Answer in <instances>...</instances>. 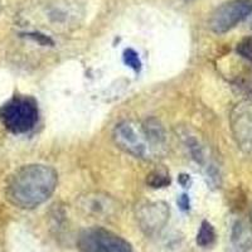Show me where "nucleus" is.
I'll return each mask as SVG.
<instances>
[{
    "label": "nucleus",
    "mask_w": 252,
    "mask_h": 252,
    "mask_svg": "<svg viewBox=\"0 0 252 252\" xmlns=\"http://www.w3.org/2000/svg\"><path fill=\"white\" fill-rule=\"evenodd\" d=\"M237 55L247 62H252V38H245L237 44Z\"/></svg>",
    "instance_id": "14"
},
{
    "label": "nucleus",
    "mask_w": 252,
    "mask_h": 252,
    "mask_svg": "<svg viewBox=\"0 0 252 252\" xmlns=\"http://www.w3.org/2000/svg\"><path fill=\"white\" fill-rule=\"evenodd\" d=\"M136 220L145 235H157L169 220V206L164 202H148L139 208Z\"/></svg>",
    "instance_id": "6"
},
{
    "label": "nucleus",
    "mask_w": 252,
    "mask_h": 252,
    "mask_svg": "<svg viewBox=\"0 0 252 252\" xmlns=\"http://www.w3.org/2000/svg\"><path fill=\"white\" fill-rule=\"evenodd\" d=\"M81 252H134L129 241L103 227H90L77 237Z\"/></svg>",
    "instance_id": "3"
},
{
    "label": "nucleus",
    "mask_w": 252,
    "mask_h": 252,
    "mask_svg": "<svg viewBox=\"0 0 252 252\" xmlns=\"http://www.w3.org/2000/svg\"><path fill=\"white\" fill-rule=\"evenodd\" d=\"M187 1H189V0H187Z\"/></svg>",
    "instance_id": "21"
},
{
    "label": "nucleus",
    "mask_w": 252,
    "mask_h": 252,
    "mask_svg": "<svg viewBox=\"0 0 252 252\" xmlns=\"http://www.w3.org/2000/svg\"><path fill=\"white\" fill-rule=\"evenodd\" d=\"M251 226H252V209H251Z\"/></svg>",
    "instance_id": "19"
},
{
    "label": "nucleus",
    "mask_w": 252,
    "mask_h": 252,
    "mask_svg": "<svg viewBox=\"0 0 252 252\" xmlns=\"http://www.w3.org/2000/svg\"><path fill=\"white\" fill-rule=\"evenodd\" d=\"M229 252H252V226L242 220L233 222L229 232Z\"/></svg>",
    "instance_id": "7"
},
{
    "label": "nucleus",
    "mask_w": 252,
    "mask_h": 252,
    "mask_svg": "<svg viewBox=\"0 0 252 252\" xmlns=\"http://www.w3.org/2000/svg\"><path fill=\"white\" fill-rule=\"evenodd\" d=\"M123 60L126 66L134 69L135 72H140L141 61L139 55L132 48H126L123 53Z\"/></svg>",
    "instance_id": "13"
},
{
    "label": "nucleus",
    "mask_w": 252,
    "mask_h": 252,
    "mask_svg": "<svg viewBox=\"0 0 252 252\" xmlns=\"http://www.w3.org/2000/svg\"><path fill=\"white\" fill-rule=\"evenodd\" d=\"M250 27H251V28H252V13H251V14H250Z\"/></svg>",
    "instance_id": "18"
},
{
    "label": "nucleus",
    "mask_w": 252,
    "mask_h": 252,
    "mask_svg": "<svg viewBox=\"0 0 252 252\" xmlns=\"http://www.w3.org/2000/svg\"><path fill=\"white\" fill-rule=\"evenodd\" d=\"M112 138L118 148L132 157L148 158L153 149L144 135L141 125L136 127L130 121H123L115 126Z\"/></svg>",
    "instance_id": "5"
},
{
    "label": "nucleus",
    "mask_w": 252,
    "mask_h": 252,
    "mask_svg": "<svg viewBox=\"0 0 252 252\" xmlns=\"http://www.w3.org/2000/svg\"><path fill=\"white\" fill-rule=\"evenodd\" d=\"M0 12H1V3H0Z\"/></svg>",
    "instance_id": "20"
},
{
    "label": "nucleus",
    "mask_w": 252,
    "mask_h": 252,
    "mask_svg": "<svg viewBox=\"0 0 252 252\" xmlns=\"http://www.w3.org/2000/svg\"><path fill=\"white\" fill-rule=\"evenodd\" d=\"M178 206H179V208L182 209V211H184V212H188L189 208H190V201H189V197L187 194H182L181 197L178 198Z\"/></svg>",
    "instance_id": "16"
},
{
    "label": "nucleus",
    "mask_w": 252,
    "mask_h": 252,
    "mask_svg": "<svg viewBox=\"0 0 252 252\" xmlns=\"http://www.w3.org/2000/svg\"><path fill=\"white\" fill-rule=\"evenodd\" d=\"M141 129H143L145 138L148 139L152 148H159L163 146L165 143V130L164 126L159 120L155 118L146 119L143 124H141Z\"/></svg>",
    "instance_id": "9"
},
{
    "label": "nucleus",
    "mask_w": 252,
    "mask_h": 252,
    "mask_svg": "<svg viewBox=\"0 0 252 252\" xmlns=\"http://www.w3.org/2000/svg\"><path fill=\"white\" fill-rule=\"evenodd\" d=\"M38 118V103L32 96L15 94L0 106V121L13 134H26L33 130Z\"/></svg>",
    "instance_id": "2"
},
{
    "label": "nucleus",
    "mask_w": 252,
    "mask_h": 252,
    "mask_svg": "<svg viewBox=\"0 0 252 252\" xmlns=\"http://www.w3.org/2000/svg\"><path fill=\"white\" fill-rule=\"evenodd\" d=\"M216 241V231L215 227L209 223L208 220H203L199 227V231L197 233V238H195V242L199 247H211Z\"/></svg>",
    "instance_id": "11"
},
{
    "label": "nucleus",
    "mask_w": 252,
    "mask_h": 252,
    "mask_svg": "<svg viewBox=\"0 0 252 252\" xmlns=\"http://www.w3.org/2000/svg\"><path fill=\"white\" fill-rule=\"evenodd\" d=\"M58 174L52 166L29 164L14 172L6 183L5 197L13 206L33 209L43 204L55 193Z\"/></svg>",
    "instance_id": "1"
},
{
    "label": "nucleus",
    "mask_w": 252,
    "mask_h": 252,
    "mask_svg": "<svg viewBox=\"0 0 252 252\" xmlns=\"http://www.w3.org/2000/svg\"><path fill=\"white\" fill-rule=\"evenodd\" d=\"M146 183L152 188H164L170 184V177L161 172H153L146 178Z\"/></svg>",
    "instance_id": "12"
},
{
    "label": "nucleus",
    "mask_w": 252,
    "mask_h": 252,
    "mask_svg": "<svg viewBox=\"0 0 252 252\" xmlns=\"http://www.w3.org/2000/svg\"><path fill=\"white\" fill-rule=\"evenodd\" d=\"M189 181H190V178H189V175L187 174H181V177H179V182H181V184L183 187H187L188 186Z\"/></svg>",
    "instance_id": "17"
},
{
    "label": "nucleus",
    "mask_w": 252,
    "mask_h": 252,
    "mask_svg": "<svg viewBox=\"0 0 252 252\" xmlns=\"http://www.w3.org/2000/svg\"><path fill=\"white\" fill-rule=\"evenodd\" d=\"M27 37L32 38L33 40L38 42L40 46H53V40L48 37V35L39 33V32H32V33H27Z\"/></svg>",
    "instance_id": "15"
},
{
    "label": "nucleus",
    "mask_w": 252,
    "mask_h": 252,
    "mask_svg": "<svg viewBox=\"0 0 252 252\" xmlns=\"http://www.w3.org/2000/svg\"><path fill=\"white\" fill-rule=\"evenodd\" d=\"M233 131L241 148L252 154V111L240 110L233 116Z\"/></svg>",
    "instance_id": "8"
},
{
    "label": "nucleus",
    "mask_w": 252,
    "mask_h": 252,
    "mask_svg": "<svg viewBox=\"0 0 252 252\" xmlns=\"http://www.w3.org/2000/svg\"><path fill=\"white\" fill-rule=\"evenodd\" d=\"M252 13V0H229L220 4L209 18V28L216 34H224Z\"/></svg>",
    "instance_id": "4"
},
{
    "label": "nucleus",
    "mask_w": 252,
    "mask_h": 252,
    "mask_svg": "<svg viewBox=\"0 0 252 252\" xmlns=\"http://www.w3.org/2000/svg\"><path fill=\"white\" fill-rule=\"evenodd\" d=\"M81 206L94 213V215H102L107 213L109 209H111L114 206L111 198L109 195H100V194H90L87 197H83L81 199Z\"/></svg>",
    "instance_id": "10"
}]
</instances>
